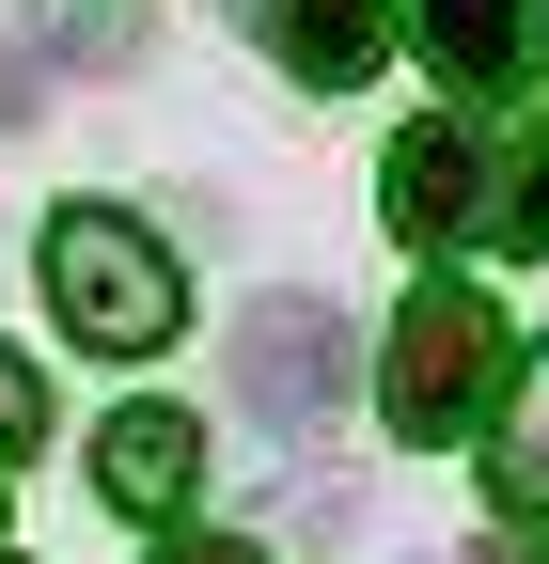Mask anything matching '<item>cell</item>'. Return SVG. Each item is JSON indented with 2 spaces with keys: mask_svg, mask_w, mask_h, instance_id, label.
<instances>
[{
  "mask_svg": "<svg viewBox=\"0 0 549 564\" xmlns=\"http://www.w3.org/2000/svg\"><path fill=\"white\" fill-rule=\"evenodd\" d=\"M47 299H63V329H79L95 361H158V345L189 329L173 251L142 220H110V204H63V220H47Z\"/></svg>",
  "mask_w": 549,
  "mask_h": 564,
  "instance_id": "6da1fadb",
  "label": "cell"
},
{
  "mask_svg": "<svg viewBox=\"0 0 549 564\" xmlns=\"http://www.w3.org/2000/svg\"><path fill=\"white\" fill-rule=\"evenodd\" d=\"M503 377H518V329H503V314L471 299L455 267H440L424 299L392 314V361H377V408H392V440H424V455H440V440H455V423L487 408Z\"/></svg>",
  "mask_w": 549,
  "mask_h": 564,
  "instance_id": "7a4b0ae2",
  "label": "cell"
},
{
  "mask_svg": "<svg viewBox=\"0 0 549 564\" xmlns=\"http://www.w3.org/2000/svg\"><path fill=\"white\" fill-rule=\"evenodd\" d=\"M236 408H267L283 440H330L346 423V314L330 299H251L236 314Z\"/></svg>",
  "mask_w": 549,
  "mask_h": 564,
  "instance_id": "3957f363",
  "label": "cell"
},
{
  "mask_svg": "<svg viewBox=\"0 0 549 564\" xmlns=\"http://www.w3.org/2000/svg\"><path fill=\"white\" fill-rule=\"evenodd\" d=\"M487 204H503V173H487V141H471V126H408L392 158H377V220H392L408 251L487 236Z\"/></svg>",
  "mask_w": 549,
  "mask_h": 564,
  "instance_id": "277c9868",
  "label": "cell"
},
{
  "mask_svg": "<svg viewBox=\"0 0 549 564\" xmlns=\"http://www.w3.org/2000/svg\"><path fill=\"white\" fill-rule=\"evenodd\" d=\"M95 486H110L126 518H173L189 486H204V423L189 408H126L110 440H95Z\"/></svg>",
  "mask_w": 549,
  "mask_h": 564,
  "instance_id": "5b68a950",
  "label": "cell"
},
{
  "mask_svg": "<svg viewBox=\"0 0 549 564\" xmlns=\"http://www.w3.org/2000/svg\"><path fill=\"white\" fill-rule=\"evenodd\" d=\"M267 47H283V79L346 95V79H377V47H392V0H267Z\"/></svg>",
  "mask_w": 549,
  "mask_h": 564,
  "instance_id": "8992f818",
  "label": "cell"
},
{
  "mask_svg": "<svg viewBox=\"0 0 549 564\" xmlns=\"http://www.w3.org/2000/svg\"><path fill=\"white\" fill-rule=\"evenodd\" d=\"M408 32H424V63H440L455 95L518 79V0H408Z\"/></svg>",
  "mask_w": 549,
  "mask_h": 564,
  "instance_id": "52a82bcc",
  "label": "cell"
},
{
  "mask_svg": "<svg viewBox=\"0 0 549 564\" xmlns=\"http://www.w3.org/2000/svg\"><path fill=\"white\" fill-rule=\"evenodd\" d=\"M487 486L518 518H549V345L518 361V392H503V455H487Z\"/></svg>",
  "mask_w": 549,
  "mask_h": 564,
  "instance_id": "ba28073f",
  "label": "cell"
},
{
  "mask_svg": "<svg viewBox=\"0 0 549 564\" xmlns=\"http://www.w3.org/2000/svg\"><path fill=\"white\" fill-rule=\"evenodd\" d=\"M487 236H503V251H549V110H534V141H518V173H503V204H487Z\"/></svg>",
  "mask_w": 549,
  "mask_h": 564,
  "instance_id": "9c48e42d",
  "label": "cell"
},
{
  "mask_svg": "<svg viewBox=\"0 0 549 564\" xmlns=\"http://www.w3.org/2000/svg\"><path fill=\"white\" fill-rule=\"evenodd\" d=\"M32 423H47V392H32V361H0V455L32 440Z\"/></svg>",
  "mask_w": 549,
  "mask_h": 564,
  "instance_id": "30bf717a",
  "label": "cell"
},
{
  "mask_svg": "<svg viewBox=\"0 0 549 564\" xmlns=\"http://www.w3.org/2000/svg\"><path fill=\"white\" fill-rule=\"evenodd\" d=\"M173 564H267V549H220V533H204V549H173Z\"/></svg>",
  "mask_w": 549,
  "mask_h": 564,
  "instance_id": "8fae6325",
  "label": "cell"
}]
</instances>
